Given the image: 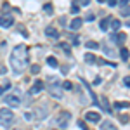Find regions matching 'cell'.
<instances>
[{
  "instance_id": "12",
  "label": "cell",
  "mask_w": 130,
  "mask_h": 130,
  "mask_svg": "<svg viewBox=\"0 0 130 130\" xmlns=\"http://www.w3.org/2000/svg\"><path fill=\"white\" fill-rule=\"evenodd\" d=\"M125 38H127V35H125V33H118L116 37H113L115 43H118V45H123V43H125Z\"/></svg>"
},
{
  "instance_id": "15",
  "label": "cell",
  "mask_w": 130,
  "mask_h": 130,
  "mask_svg": "<svg viewBox=\"0 0 130 130\" xmlns=\"http://www.w3.org/2000/svg\"><path fill=\"white\" fill-rule=\"evenodd\" d=\"M101 130H116V128H115V125L111 121H102L101 123Z\"/></svg>"
},
{
  "instance_id": "9",
  "label": "cell",
  "mask_w": 130,
  "mask_h": 130,
  "mask_svg": "<svg viewBox=\"0 0 130 130\" xmlns=\"http://www.w3.org/2000/svg\"><path fill=\"white\" fill-rule=\"evenodd\" d=\"M45 35L50 37V38H57V37H59V33H57V30H56L54 26H47V28H45Z\"/></svg>"
},
{
  "instance_id": "13",
  "label": "cell",
  "mask_w": 130,
  "mask_h": 130,
  "mask_svg": "<svg viewBox=\"0 0 130 130\" xmlns=\"http://www.w3.org/2000/svg\"><path fill=\"white\" fill-rule=\"evenodd\" d=\"M111 19H113V18H109V16H108V18H104V19L101 21L99 28H101L102 31H104V30H108V28H109V23H111Z\"/></svg>"
},
{
  "instance_id": "33",
  "label": "cell",
  "mask_w": 130,
  "mask_h": 130,
  "mask_svg": "<svg viewBox=\"0 0 130 130\" xmlns=\"http://www.w3.org/2000/svg\"><path fill=\"white\" fill-rule=\"evenodd\" d=\"M80 2L83 4V5H89V4H90V0H80Z\"/></svg>"
},
{
  "instance_id": "26",
  "label": "cell",
  "mask_w": 130,
  "mask_h": 130,
  "mask_svg": "<svg viewBox=\"0 0 130 130\" xmlns=\"http://www.w3.org/2000/svg\"><path fill=\"white\" fill-rule=\"evenodd\" d=\"M61 47L64 49V52H66V56H70V54H71V52H70V45H68V43H61Z\"/></svg>"
},
{
  "instance_id": "2",
  "label": "cell",
  "mask_w": 130,
  "mask_h": 130,
  "mask_svg": "<svg viewBox=\"0 0 130 130\" xmlns=\"http://www.w3.org/2000/svg\"><path fill=\"white\" fill-rule=\"evenodd\" d=\"M12 121H14V115H12V111L7 109V108L0 109V125H4V127H10Z\"/></svg>"
},
{
  "instance_id": "23",
  "label": "cell",
  "mask_w": 130,
  "mask_h": 130,
  "mask_svg": "<svg viewBox=\"0 0 130 130\" xmlns=\"http://www.w3.org/2000/svg\"><path fill=\"white\" fill-rule=\"evenodd\" d=\"M87 47H89V49H99V43H97V42H87Z\"/></svg>"
},
{
  "instance_id": "11",
  "label": "cell",
  "mask_w": 130,
  "mask_h": 130,
  "mask_svg": "<svg viewBox=\"0 0 130 130\" xmlns=\"http://www.w3.org/2000/svg\"><path fill=\"white\" fill-rule=\"evenodd\" d=\"M82 23H83V21H82L80 18H76V19H73L70 23V28H71V30H80V28H82Z\"/></svg>"
},
{
  "instance_id": "30",
  "label": "cell",
  "mask_w": 130,
  "mask_h": 130,
  "mask_svg": "<svg viewBox=\"0 0 130 130\" xmlns=\"http://www.w3.org/2000/svg\"><path fill=\"white\" fill-rule=\"evenodd\" d=\"M106 2H108V4H109L111 7H115V5H116V4H118V0H106Z\"/></svg>"
},
{
  "instance_id": "20",
  "label": "cell",
  "mask_w": 130,
  "mask_h": 130,
  "mask_svg": "<svg viewBox=\"0 0 130 130\" xmlns=\"http://www.w3.org/2000/svg\"><path fill=\"white\" fill-rule=\"evenodd\" d=\"M43 10H45V14H47V16H52V12H54V10H52V5H50V4L43 5Z\"/></svg>"
},
{
  "instance_id": "3",
  "label": "cell",
  "mask_w": 130,
  "mask_h": 130,
  "mask_svg": "<svg viewBox=\"0 0 130 130\" xmlns=\"http://www.w3.org/2000/svg\"><path fill=\"white\" fill-rule=\"evenodd\" d=\"M70 121H71V115L68 111H61L59 115L56 116V125H57L59 128H66V127L70 125Z\"/></svg>"
},
{
  "instance_id": "6",
  "label": "cell",
  "mask_w": 130,
  "mask_h": 130,
  "mask_svg": "<svg viewBox=\"0 0 130 130\" xmlns=\"http://www.w3.org/2000/svg\"><path fill=\"white\" fill-rule=\"evenodd\" d=\"M12 24H14V18L10 14H2L0 16V26L2 28H10Z\"/></svg>"
},
{
  "instance_id": "5",
  "label": "cell",
  "mask_w": 130,
  "mask_h": 130,
  "mask_svg": "<svg viewBox=\"0 0 130 130\" xmlns=\"http://www.w3.org/2000/svg\"><path fill=\"white\" fill-rule=\"evenodd\" d=\"M47 83H49L50 94H52L54 97H61V89H59V83H57V78H56V76H49Z\"/></svg>"
},
{
  "instance_id": "27",
  "label": "cell",
  "mask_w": 130,
  "mask_h": 130,
  "mask_svg": "<svg viewBox=\"0 0 130 130\" xmlns=\"http://www.w3.org/2000/svg\"><path fill=\"white\" fill-rule=\"evenodd\" d=\"M120 120H121V123H128V116L127 115H120Z\"/></svg>"
},
{
  "instance_id": "34",
  "label": "cell",
  "mask_w": 130,
  "mask_h": 130,
  "mask_svg": "<svg viewBox=\"0 0 130 130\" xmlns=\"http://www.w3.org/2000/svg\"><path fill=\"white\" fill-rule=\"evenodd\" d=\"M127 2H128V0H120V4L123 5V7H125V4H127Z\"/></svg>"
},
{
  "instance_id": "1",
  "label": "cell",
  "mask_w": 130,
  "mask_h": 130,
  "mask_svg": "<svg viewBox=\"0 0 130 130\" xmlns=\"http://www.w3.org/2000/svg\"><path fill=\"white\" fill-rule=\"evenodd\" d=\"M10 66L16 73L24 71L28 66V47L26 45H16L14 50L10 52Z\"/></svg>"
},
{
  "instance_id": "25",
  "label": "cell",
  "mask_w": 130,
  "mask_h": 130,
  "mask_svg": "<svg viewBox=\"0 0 130 130\" xmlns=\"http://www.w3.org/2000/svg\"><path fill=\"white\" fill-rule=\"evenodd\" d=\"M120 12H121V16H130V7H123Z\"/></svg>"
},
{
  "instance_id": "32",
  "label": "cell",
  "mask_w": 130,
  "mask_h": 130,
  "mask_svg": "<svg viewBox=\"0 0 130 130\" xmlns=\"http://www.w3.org/2000/svg\"><path fill=\"white\" fill-rule=\"evenodd\" d=\"M73 45H78V37H73Z\"/></svg>"
},
{
  "instance_id": "28",
  "label": "cell",
  "mask_w": 130,
  "mask_h": 130,
  "mask_svg": "<svg viewBox=\"0 0 130 130\" xmlns=\"http://www.w3.org/2000/svg\"><path fill=\"white\" fill-rule=\"evenodd\" d=\"M71 12H73V14H78V12H80L78 5H71Z\"/></svg>"
},
{
  "instance_id": "24",
  "label": "cell",
  "mask_w": 130,
  "mask_h": 130,
  "mask_svg": "<svg viewBox=\"0 0 130 130\" xmlns=\"http://www.w3.org/2000/svg\"><path fill=\"white\" fill-rule=\"evenodd\" d=\"M31 73H33V75H38V73H40V66H38V64H33V66H31Z\"/></svg>"
},
{
  "instance_id": "16",
  "label": "cell",
  "mask_w": 130,
  "mask_h": 130,
  "mask_svg": "<svg viewBox=\"0 0 130 130\" xmlns=\"http://www.w3.org/2000/svg\"><path fill=\"white\" fill-rule=\"evenodd\" d=\"M47 113H49V109H45V108H38V109H37V118L42 120L43 116H47Z\"/></svg>"
},
{
  "instance_id": "7",
  "label": "cell",
  "mask_w": 130,
  "mask_h": 130,
  "mask_svg": "<svg viewBox=\"0 0 130 130\" xmlns=\"http://www.w3.org/2000/svg\"><path fill=\"white\" fill-rule=\"evenodd\" d=\"M85 118H87L89 121L99 123V121H101V115H99V113H95V111H87V113H85Z\"/></svg>"
},
{
  "instance_id": "4",
  "label": "cell",
  "mask_w": 130,
  "mask_h": 130,
  "mask_svg": "<svg viewBox=\"0 0 130 130\" xmlns=\"http://www.w3.org/2000/svg\"><path fill=\"white\" fill-rule=\"evenodd\" d=\"M4 102L10 106V108H18L21 104V97H19V90H16L14 94H9V95H5L4 97Z\"/></svg>"
},
{
  "instance_id": "35",
  "label": "cell",
  "mask_w": 130,
  "mask_h": 130,
  "mask_svg": "<svg viewBox=\"0 0 130 130\" xmlns=\"http://www.w3.org/2000/svg\"><path fill=\"white\" fill-rule=\"evenodd\" d=\"M97 2H99V4H104V2H106V0H97Z\"/></svg>"
},
{
  "instance_id": "10",
  "label": "cell",
  "mask_w": 130,
  "mask_h": 130,
  "mask_svg": "<svg viewBox=\"0 0 130 130\" xmlns=\"http://www.w3.org/2000/svg\"><path fill=\"white\" fill-rule=\"evenodd\" d=\"M113 108L115 109H125V108H130V102L128 101H116Z\"/></svg>"
},
{
  "instance_id": "29",
  "label": "cell",
  "mask_w": 130,
  "mask_h": 130,
  "mask_svg": "<svg viewBox=\"0 0 130 130\" xmlns=\"http://www.w3.org/2000/svg\"><path fill=\"white\" fill-rule=\"evenodd\" d=\"M62 87H64L66 90H70L71 87H73V85H71V82H64V83H62Z\"/></svg>"
},
{
  "instance_id": "21",
  "label": "cell",
  "mask_w": 130,
  "mask_h": 130,
  "mask_svg": "<svg viewBox=\"0 0 130 130\" xmlns=\"http://www.w3.org/2000/svg\"><path fill=\"white\" fill-rule=\"evenodd\" d=\"M85 61H87V62H90V64H92V62H95V57H94V54H85Z\"/></svg>"
},
{
  "instance_id": "31",
  "label": "cell",
  "mask_w": 130,
  "mask_h": 130,
  "mask_svg": "<svg viewBox=\"0 0 130 130\" xmlns=\"http://www.w3.org/2000/svg\"><path fill=\"white\" fill-rule=\"evenodd\" d=\"M123 82H125L127 87H130V76H125V80H123Z\"/></svg>"
},
{
  "instance_id": "14",
  "label": "cell",
  "mask_w": 130,
  "mask_h": 130,
  "mask_svg": "<svg viewBox=\"0 0 130 130\" xmlns=\"http://www.w3.org/2000/svg\"><path fill=\"white\" fill-rule=\"evenodd\" d=\"M101 102H102V109H104V113H111V106H109V102H108V99L102 95L101 97Z\"/></svg>"
},
{
  "instance_id": "17",
  "label": "cell",
  "mask_w": 130,
  "mask_h": 130,
  "mask_svg": "<svg viewBox=\"0 0 130 130\" xmlns=\"http://www.w3.org/2000/svg\"><path fill=\"white\" fill-rule=\"evenodd\" d=\"M120 57H121L123 61H128V57H130V52H128L127 49H121V50H120Z\"/></svg>"
},
{
  "instance_id": "18",
  "label": "cell",
  "mask_w": 130,
  "mask_h": 130,
  "mask_svg": "<svg viewBox=\"0 0 130 130\" xmlns=\"http://www.w3.org/2000/svg\"><path fill=\"white\" fill-rule=\"evenodd\" d=\"M47 64H49V66H52V68H57V59L50 56V57H47Z\"/></svg>"
},
{
  "instance_id": "19",
  "label": "cell",
  "mask_w": 130,
  "mask_h": 130,
  "mask_svg": "<svg viewBox=\"0 0 130 130\" xmlns=\"http://www.w3.org/2000/svg\"><path fill=\"white\" fill-rule=\"evenodd\" d=\"M109 26H111V28H113V30H118V28H120V26H121V23H120V21H118V19H111Z\"/></svg>"
},
{
  "instance_id": "22",
  "label": "cell",
  "mask_w": 130,
  "mask_h": 130,
  "mask_svg": "<svg viewBox=\"0 0 130 130\" xmlns=\"http://www.w3.org/2000/svg\"><path fill=\"white\" fill-rule=\"evenodd\" d=\"M9 87H10V82H4V85H0V95H2V92H5Z\"/></svg>"
},
{
  "instance_id": "8",
  "label": "cell",
  "mask_w": 130,
  "mask_h": 130,
  "mask_svg": "<svg viewBox=\"0 0 130 130\" xmlns=\"http://www.w3.org/2000/svg\"><path fill=\"white\" fill-rule=\"evenodd\" d=\"M43 87H45V82H42V80H35L33 87L30 89V94H38V92H40Z\"/></svg>"
}]
</instances>
